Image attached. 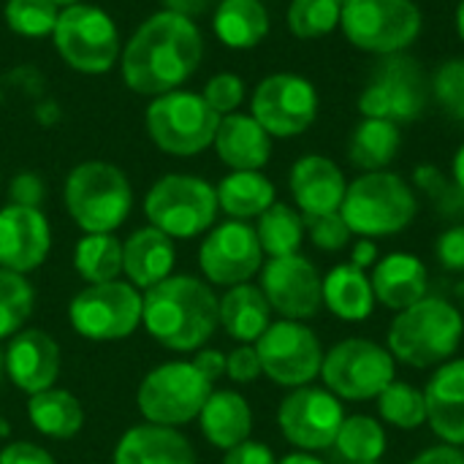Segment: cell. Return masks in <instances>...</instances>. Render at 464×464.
<instances>
[{
  "label": "cell",
  "mask_w": 464,
  "mask_h": 464,
  "mask_svg": "<svg viewBox=\"0 0 464 464\" xmlns=\"http://www.w3.org/2000/svg\"><path fill=\"white\" fill-rule=\"evenodd\" d=\"M204 38L190 16L158 11L147 16L120 52V73L128 90L158 98L182 84L198 71Z\"/></svg>",
  "instance_id": "1"
},
{
  "label": "cell",
  "mask_w": 464,
  "mask_h": 464,
  "mask_svg": "<svg viewBox=\"0 0 464 464\" xmlns=\"http://www.w3.org/2000/svg\"><path fill=\"white\" fill-rule=\"evenodd\" d=\"M218 310L215 291L190 275H171L141 296V324L171 351H198L220 326Z\"/></svg>",
  "instance_id": "2"
},
{
  "label": "cell",
  "mask_w": 464,
  "mask_h": 464,
  "mask_svg": "<svg viewBox=\"0 0 464 464\" xmlns=\"http://www.w3.org/2000/svg\"><path fill=\"white\" fill-rule=\"evenodd\" d=\"M464 337V315L446 296H424L397 313L389 326V353L413 370L440 367L454 359Z\"/></svg>",
  "instance_id": "3"
},
{
  "label": "cell",
  "mask_w": 464,
  "mask_h": 464,
  "mask_svg": "<svg viewBox=\"0 0 464 464\" xmlns=\"http://www.w3.org/2000/svg\"><path fill=\"white\" fill-rule=\"evenodd\" d=\"M63 201L71 220L84 234H111L130 215L133 188L120 166L84 160L65 177Z\"/></svg>",
  "instance_id": "4"
},
{
  "label": "cell",
  "mask_w": 464,
  "mask_h": 464,
  "mask_svg": "<svg viewBox=\"0 0 464 464\" xmlns=\"http://www.w3.org/2000/svg\"><path fill=\"white\" fill-rule=\"evenodd\" d=\"M340 215L348 228L364 239L394 237L416 220L419 198L402 177L367 171L348 185Z\"/></svg>",
  "instance_id": "5"
},
{
  "label": "cell",
  "mask_w": 464,
  "mask_h": 464,
  "mask_svg": "<svg viewBox=\"0 0 464 464\" xmlns=\"http://www.w3.org/2000/svg\"><path fill=\"white\" fill-rule=\"evenodd\" d=\"M220 114L204 101L201 92L171 90L150 101L144 128L152 144L177 158H190L212 147Z\"/></svg>",
  "instance_id": "6"
},
{
  "label": "cell",
  "mask_w": 464,
  "mask_h": 464,
  "mask_svg": "<svg viewBox=\"0 0 464 464\" xmlns=\"http://www.w3.org/2000/svg\"><path fill=\"white\" fill-rule=\"evenodd\" d=\"M218 190L193 174H166L144 196L150 226L171 239H193L215 226Z\"/></svg>",
  "instance_id": "7"
},
{
  "label": "cell",
  "mask_w": 464,
  "mask_h": 464,
  "mask_svg": "<svg viewBox=\"0 0 464 464\" xmlns=\"http://www.w3.org/2000/svg\"><path fill=\"white\" fill-rule=\"evenodd\" d=\"M52 41L65 65L87 76L111 71L120 63L122 52L120 30L111 14L90 3H73L60 8Z\"/></svg>",
  "instance_id": "8"
},
{
  "label": "cell",
  "mask_w": 464,
  "mask_h": 464,
  "mask_svg": "<svg viewBox=\"0 0 464 464\" xmlns=\"http://www.w3.org/2000/svg\"><path fill=\"white\" fill-rule=\"evenodd\" d=\"M321 378L337 400L370 402L397 381V362L381 343L348 337L324 353Z\"/></svg>",
  "instance_id": "9"
},
{
  "label": "cell",
  "mask_w": 464,
  "mask_h": 464,
  "mask_svg": "<svg viewBox=\"0 0 464 464\" xmlns=\"http://www.w3.org/2000/svg\"><path fill=\"white\" fill-rule=\"evenodd\" d=\"M212 386L215 383H209L193 362H169L144 375L136 402L147 424L177 430L198 419L204 402L215 392Z\"/></svg>",
  "instance_id": "10"
},
{
  "label": "cell",
  "mask_w": 464,
  "mask_h": 464,
  "mask_svg": "<svg viewBox=\"0 0 464 464\" xmlns=\"http://www.w3.org/2000/svg\"><path fill=\"white\" fill-rule=\"evenodd\" d=\"M340 24L353 46L400 54L421 33V11L413 0H343Z\"/></svg>",
  "instance_id": "11"
},
{
  "label": "cell",
  "mask_w": 464,
  "mask_h": 464,
  "mask_svg": "<svg viewBox=\"0 0 464 464\" xmlns=\"http://www.w3.org/2000/svg\"><path fill=\"white\" fill-rule=\"evenodd\" d=\"M68 318L76 334H82L84 340H125L141 324V294L122 280L87 285L71 299Z\"/></svg>",
  "instance_id": "12"
},
{
  "label": "cell",
  "mask_w": 464,
  "mask_h": 464,
  "mask_svg": "<svg viewBox=\"0 0 464 464\" xmlns=\"http://www.w3.org/2000/svg\"><path fill=\"white\" fill-rule=\"evenodd\" d=\"M264 375L285 389L310 386L321 378L324 348L310 326L302 321H277L256 340Z\"/></svg>",
  "instance_id": "13"
},
{
  "label": "cell",
  "mask_w": 464,
  "mask_h": 464,
  "mask_svg": "<svg viewBox=\"0 0 464 464\" xmlns=\"http://www.w3.org/2000/svg\"><path fill=\"white\" fill-rule=\"evenodd\" d=\"M345 421L343 402L318 386H299L277 408V427L283 438L299 451L315 454L334 446L337 432Z\"/></svg>",
  "instance_id": "14"
},
{
  "label": "cell",
  "mask_w": 464,
  "mask_h": 464,
  "mask_svg": "<svg viewBox=\"0 0 464 464\" xmlns=\"http://www.w3.org/2000/svg\"><path fill=\"white\" fill-rule=\"evenodd\" d=\"M250 114L269 136L291 139L304 133L315 122L318 92L304 76L272 73L256 87Z\"/></svg>",
  "instance_id": "15"
},
{
  "label": "cell",
  "mask_w": 464,
  "mask_h": 464,
  "mask_svg": "<svg viewBox=\"0 0 464 464\" xmlns=\"http://www.w3.org/2000/svg\"><path fill=\"white\" fill-rule=\"evenodd\" d=\"M427 106V79L413 57L389 54L359 98L364 117L411 122Z\"/></svg>",
  "instance_id": "16"
},
{
  "label": "cell",
  "mask_w": 464,
  "mask_h": 464,
  "mask_svg": "<svg viewBox=\"0 0 464 464\" xmlns=\"http://www.w3.org/2000/svg\"><path fill=\"white\" fill-rule=\"evenodd\" d=\"M198 266L212 285H242L264 266L258 234L245 220H226L209 228L198 250Z\"/></svg>",
  "instance_id": "17"
},
{
  "label": "cell",
  "mask_w": 464,
  "mask_h": 464,
  "mask_svg": "<svg viewBox=\"0 0 464 464\" xmlns=\"http://www.w3.org/2000/svg\"><path fill=\"white\" fill-rule=\"evenodd\" d=\"M261 291L285 321H310L324 307V277L302 253L269 258L261 266Z\"/></svg>",
  "instance_id": "18"
},
{
  "label": "cell",
  "mask_w": 464,
  "mask_h": 464,
  "mask_svg": "<svg viewBox=\"0 0 464 464\" xmlns=\"http://www.w3.org/2000/svg\"><path fill=\"white\" fill-rule=\"evenodd\" d=\"M52 247V228L38 207L8 204L0 209V266L27 275L38 269Z\"/></svg>",
  "instance_id": "19"
},
{
  "label": "cell",
  "mask_w": 464,
  "mask_h": 464,
  "mask_svg": "<svg viewBox=\"0 0 464 464\" xmlns=\"http://www.w3.org/2000/svg\"><path fill=\"white\" fill-rule=\"evenodd\" d=\"M5 378L24 394H41L54 389L60 375V345L41 329L16 332L3 353Z\"/></svg>",
  "instance_id": "20"
},
{
  "label": "cell",
  "mask_w": 464,
  "mask_h": 464,
  "mask_svg": "<svg viewBox=\"0 0 464 464\" xmlns=\"http://www.w3.org/2000/svg\"><path fill=\"white\" fill-rule=\"evenodd\" d=\"M427 424L432 432L449 443L464 446V359H451L440 364L424 389Z\"/></svg>",
  "instance_id": "21"
},
{
  "label": "cell",
  "mask_w": 464,
  "mask_h": 464,
  "mask_svg": "<svg viewBox=\"0 0 464 464\" xmlns=\"http://www.w3.org/2000/svg\"><path fill=\"white\" fill-rule=\"evenodd\" d=\"M291 193L302 215L340 212L348 182L340 166L324 155H304L291 169Z\"/></svg>",
  "instance_id": "22"
},
{
  "label": "cell",
  "mask_w": 464,
  "mask_h": 464,
  "mask_svg": "<svg viewBox=\"0 0 464 464\" xmlns=\"http://www.w3.org/2000/svg\"><path fill=\"white\" fill-rule=\"evenodd\" d=\"M375 302L402 313L411 304L421 302L430 294V275L419 256L413 253H389L372 266L370 275Z\"/></svg>",
  "instance_id": "23"
},
{
  "label": "cell",
  "mask_w": 464,
  "mask_h": 464,
  "mask_svg": "<svg viewBox=\"0 0 464 464\" xmlns=\"http://www.w3.org/2000/svg\"><path fill=\"white\" fill-rule=\"evenodd\" d=\"M174 239L155 226H144L122 242V275L133 288L150 291L152 285L174 275Z\"/></svg>",
  "instance_id": "24"
},
{
  "label": "cell",
  "mask_w": 464,
  "mask_h": 464,
  "mask_svg": "<svg viewBox=\"0 0 464 464\" xmlns=\"http://www.w3.org/2000/svg\"><path fill=\"white\" fill-rule=\"evenodd\" d=\"M218 158L234 171H261L272 158V136L258 125L253 114H226L220 117L215 141Z\"/></svg>",
  "instance_id": "25"
},
{
  "label": "cell",
  "mask_w": 464,
  "mask_h": 464,
  "mask_svg": "<svg viewBox=\"0 0 464 464\" xmlns=\"http://www.w3.org/2000/svg\"><path fill=\"white\" fill-rule=\"evenodd\" d=\"M114 464H196V451L174 427L139 424L120 438Z\"/></svg>",
  "instance_id": "26"
},
{
  "label": "cell",
  "mask_w": 464,
  "mask_h": 464,
  "mask_svg": "<svg viewBox=\"0 0 464 464\" xmlns=\"http://www.w3.org/2000/svg\"><path fill=\"white\" fill-rule=\"evenodd\" d=\"M198 424L204 438L215 449H234L245 440H250L253 432V411L247 400L237 392H212L198 413Z\"/></svg>",
  "instance_id": "27"
},
{
  "label": "cell",
  "mask_w": 464,
  "mask_h": 464,
  "mask_svg": "<svg viewBox=\"0 0 464 464\" xmlns=\"http://www.w3.org/2000/svg\"><path fill=\"white\" fill-rule=\"evenodd\" d=\"M324 304L329 313L348 324H362L375 313V291L364 269L337 264L324 277Z\"/></svg>",
  "instance_id": "28"
},
{
  "label": "cell",
  "mask_w": 464,
  "mask_h": 464,
  "mask_svg": "<svg viewBox=\"0 0 464 464\" xmlns=\"http://www.w3.org/2000/svg\"><path fill=\"white\" fill-rule=\"evenodd\" d=\"M220 326L228 337H234L242 345H256V340L269 329L272 324V307L258 285L242 283L231 285L220 296Z\"/></svg>",
  "instance_id": "29"
},
{
  "label": "cell",
  "mask_w": 464,
  "mask_h": 464,
  "mask_svg": "<svg viewBox=\"0 0 464 464\" xmlns=\"http://www.w3.org/2000/svg\"><path fill=\"white\" fill-rule=\"evenodd\" d=\"M212 27L228 49H253L269 33V14L261 0H220Z\"/></svg>",
  "instance_id": "30"
},
{
  "label": "cell",
  "mask_w": 464,
  "mask_h": 464,
  "mask_svg": "<svg viewBox=\"0 0 464 464\" xmlns=\"http://www.w3.org/2000/svg\"><path fill=\"white\" fill-rule=\"evenodd\" d=\"M218 190V207L231 220H250L261 218L275 204V185L261 171H231L220 179Z\"/></svg>",
  "instance_id": "31"
},
{
  "label": "cell",
  "mask_w": 464,
  "mask_h": 464,
  "mask_svg": "<svg viewBox=\"0 0 464 464\" xmlns=\"http://www.w3.org/2000/svg\"><path fill=\"white\" fill-rule=\"evenodd\" d=\"M400 125L392 120H375V117H364V122H359L351 133L348 141V158L356 169L367 171H383L400 152Z\"/></svg>",
  "instance_id": "32"
},
{
  "label": "cell",
  "mask_w": 464,
  "mask_h": 464,
  "mask_svg": "<svg viewBox=\"0 0 464 464\" xmlns=\"http://www.w3.org/2000/svg\"><path fill=\"white\" fill-rule=\"evenodd\" d=\"M27 416L41 435L57 440H68L84 427V411L79 400L63 389H46L41 394H33L27 400Z\"/></svg>",
  "instance_id": "33"
},
{
  "label": "cell",
  "mask_w": 464,
  "mask_h": 464,
  "mask_svg": "<svg viewBox=\"0 0 464 464\" xmlns=\"http://www.w3.org/2000/svg\"><path fill=\"white\" fill-rule=\"evenodd\" d=\"M73 269L87 285L117 280L122 275V242L114 234H84L73 250Z\"/></svg>",
  "instance_id": "34"
},
{
  "label": "cell",
  "mask_w": 464,
  "mask_h": 464,
  "mask_svg": "<svg viewBox=\"0 0 464 464\" xmlns=\"http://www.w3.org/2000/svg\"><path fill=\"white\" fill-rule=\"evenodd\" d=\"M261 250L269 258H283V256H294L302 247L304 239V215L296 212L288 204H272L256 226Z\"/></svg>",
  "instance_id": "35"
},
{
  "label": "cell",
  "mask_w": 464,
  "mask_h": 464,
  "mask_svg": "<svg viewBox=\"0 0 464 464\" xmlns=\"http://www.w3.org/2000/svg\"><path fill=\"white\" fill-rule=\"evenodd\" d=\"M334 449L348 464L381 462L389 449V438L383 424L375 421L372 416H345Z\"/></svg>",
  "instance_id": "36"
},
{
  "label": "cell",
  "mask_w": 464,
  "mask_h": 464,
  "mask_svg": "<svg viewBox=\"0 0 464 464\" xmlns=\"http://www.w3.org/2000/svg\"><path fill=\"white\" fill-rule=\"evenodd\" d=\"M378 413L381 419L402 432H413L419 427L427 424V400L424 392L405 383V381H394L389 383L381 397H378Z\"/></svg>",
  "instance_id": "37"
},
{
  "label": "cell",
  "mask_w": 464,
  "mask_h": 464,
  "mask_svg": "<svg viewBox=\"0 0 464 464\" xmlns=\"http://www.w3.org/2000/svg\"><path fill=\"white\" fill-rule=\"evenodd\" d=\"M35 304L33 285L24 275L0 266V340L22 332Z\"/></svg>",
  "instance_id": "38"
},
{
  "label": "cell",
  "mask_w": 464,
  "mask_h": 464,
  "mask_svg": "<svg viewBox=\"0 0 464 464\" xmlns=\"http://www.w3.org/2000/svg\"><path fill=\"white\" fill-rule=\"evenodd\" d=\"M343 0H291L288 27L296 38H324L340 24Z\"/></svg>",
  "instance_id": "39"
},
{
  "label": "cell",
  "mask_w": 464,
  "mask_h": 464,
  "mask_svg": "<svg viewBox=\"0 0 464 464\" xmlns=\"http://www.w3.org/2000/svg\"><path fill=\"white\" fill-rule=\"evenodd\" d=\"M5 24L22 38H44L54 33L60 5L54 0H5Z\"/></svg>",
  "instance_id": "40"
},
{
  "label": "cell",
  "mask_w": 464,
  "mask_h": 464,
  "mask_svg": "<svg viewBox=\"0 0 464 464\" xmlns=\"http://www.w3.org/2000/svg\"><path fill=\"white\" fill-rule=\"evenodd\" d=\"M416 185L419 190L427 193V198L432 201L435 212L446 220H451L454 226L464 223V190L449 179L438 166H419L416 169Z\"/></svg>",
  "instance_id": "41"
},
{
  "label": "cell",
  "mask_w": 464,
  "mask_h": 464,
  "mask_svg": "<svg viewBox=\"0 0 464 464\" xmlns=\"http://www.w3.org/2000/svg\"><path fill=\"white\" fill-rule=\"evenodd\" d=\"M432 92H435V101L440 103V109L451 120L464 122V57L449 60L446 65H440V71L435 73V82H432Z\"/></svg>",
  "instance_id": "42"
},
{
  "label": "cell",
  "mask_w": 464,
  "mask_h": 464,
  "mask_svg": "<svg viewBox=\"0 0 464 464\" xmlns=\"http://www.w3.org/2000/svg\"><path fill=\"white\" fill-rule=\"evenodd\" d=\"M304 234L310 237V242L324 250V253H340L351 245L353 231L348 228V223L343 220L340 212H329V215H304Z\"/></svg>",
  "instance_id": "43"
},
{
  "label": "cell",
  "mask_w": 464,
  "mask_h": 464,
  "mask_svg": "<svg viewBox=\"0 0 464 464\" xmlns=\"http://www.w3.org/2000/svg\"><path fill=\"white\" fill-rule=\"evenodd\" d=\"M204 101L220 114H234L245 101V82L237 73H215L204 87Z\"/></svg>",
  "instance_id": "44"
},
{
  "label": "cell",
  "mask_w": 464,
  "mask_h": 464,
  "mask_svg": "<svg viewBox=\"0 0 464 464\" xmlns=\"http://www.w3.org/2000/svg\"><path fill=\"white\" fill-rule=\"evenodd\" d=\"M226 375L234 383H253L264 375L256 345H239L226 356Z\"/></svg>",
  "instance_id": "45"
},
{
  "label": "cell",
  "mask_w": 464,
  "mask_h": 464,
  "mask_svg": "<svg viewBox=\"0 0 464 464\" xmlns=\"http://www.w3.org/2000/svg\"><path fill=\"white\" fill-rule=\"evenodd\" d=\"M435 258L446 272H464V223L446 228L438 237Z\"/></svg>",
  "instance_id": "46"
},
{
  "label": "cell",
  "mask_w": 464,
  "mask_h": 464,
  "mask_svg": "<svg viewBox=\"0 0 464 464\" xmlns=\"http://www.w3.org/2000/svg\"><path fill=\"white\" fill-rule=\"evenodd\" d=\"M46 196V185L44 179L35 174V171H22L11 179V188H8V198L11 204H19V207H38Z\"/></svg>",
  "instance_id": "47"
},
{
  "label": "cell",
  "mask_w": 464,
  "mask_h": 464,
  "mask_svg": "<svg viewBox=\"0 0 464 464\" xmlns=\"http://www.w3.org/2000/svg\"><path fill=\"white\" fill-rule=\"evenodd\" d=\"M223 464H277V459L269 446H264L258 440H245L226 451Z\"/></svg>",
  "instance_id": "48"
},
{
  "label": "cell",
  "mask_w": 464,
  "mask_h": 464,
  "mask_svg": "<svg viewBox=\"0 0 464 464\" xmlns=\"http://www.w3.org/2000/svg\"><path fill=\"white\" fill-rule=\"evenodd\" d=\"M0 464H54V459L35 443H8L0 451Z\"/></svg>",
  "instance_id": "49"
},
{
  "label": "cell",
  "mask_w": 464,
  "mask_h": 464,
  "mask_svg": "<svg viewBox=\"0 0 464 464\" xmlns=\"http://www.w3.org/2000/svg\"><path fill=\"white\" fill-rule=\"evenodd\" d=\"M408 464H464V454L462 449H457V446L440 443V446L424 449L419 457H413Z\"/></svg>",
  "instance_id": "50"
},
{
  "label": "cell",
  "mask_w": 464,
  "mask_h": 464,
  "mask_svg": "<svg viewBox=\"0 0 464 464\" xmlns=\"http://www.w3.org/2000/svg\"><path fill=\"white\" fill-rule=\"evenodd\" d=\"M193 367H196L209 383H215L218 378L226 375V353H220V351H198L196 359H193Z\"/></svg>",
  "instance_id": "51"
},
{
  "label": "cell",
  "mask_w": 464,
  "mask_h": 464,
  "mask_svg": "<svg viewBox=\"0 0 464 464\" xmlns=\"http://www.w3.org/2000/svg\"><path fill=\"white\" fill-rule=\"evenodd\" d=\"M381 258H378V245L372 242V239H359V242H353L351 245V261L348 264H353V266H359V269H372L375 264H378Z\"/></svg>",
  "instance_id": "52"
},
{
  "label": "cell",
  "mask_w": 464,
  "mask_h": 464,
  "mask_svg": "<svg viewBox=\"0 0 464 464\" xmlns=\"http://www.w3.org/2000/svg\"><path fill=\"white\" fill-rule=\"evenodd\" d=\"M207 5H209V0H163L166 11H174V14H182V16H190V19L196 14H201Z\"/></svg>",
  "instance_id": "53"
},
{
  "label": "cell",
  "mask_w": 464,
  "mask_h": 464,
  "mask_svg": "<svg viewBox=\"0 0 464 464\" xmlns=\"http://www.w3.org/2000/svg\"><path fill=\"white\" fill-rule=\"evenodd\" d=\"M277 464H326V462H324V459H318V457H313V454H307V451H296V454L283 457Z\"/></svg>",
  "instance_id": "54"
},
{
  "label": "cell",
  "mask_w": 464,
  "mask_h": 464,
  "mask_svg": "<svg viewBox=\"0 0 464 464\" xmlns=\"http://www.w3.org/2000/svg\"><path fill=\"white\" fill-rule=\"evenodd\" d=\"M454 182L464 190V144L459 147V152L454 155Z\"/></svg>",
  "instance_id": "55"
},
{
  "label": "cell",
  "mask_w": 464,
  "mask_h": 464,
  "mask_svg": "<svg viewBox=\"0 0 464 464\" xmlns=\"http://www.w3.org/2000/svg\"><path fill=\"white\" fill-rule=\"evenodd\" d=\"M454 299H457L454 304L459 307V313L464 315V280H459V283L454 285Z\"/></svg>",
  "instance_id": "56"
},
{
  "label": "cell",
  "mask_w": 464,
  "mask_h": 464,
  "mask_svg": "<svg viewBox=\"0 0 464 464\" xmlns=\"http://www.w3.org/2000/svg\"><path fill=\"white\" fill-rule=\"evenodd\" d=\"M457 30H459V38L464 41V0L459 3V8H457Z\"/></svg>",
  "instance_id": "57"
},
{
  "label": "cell",
  "mask_w": 464,
  "mask_h": 464,
  "mask_svg": "<svg viewBox=\"0 0 464 464\" xmlns=\"http://www.w3.org/2000/svg\"><path fill=\"white\" fill-rule=\"evenodd\" d=\"M60 8H65V5H73V3H82V0H54Z\"/></svg>",
  "instance_id": "58"
},
{
  "label": "cell",
  "mask_w": 464,
  "mask_h": 464,
  "mask_svg": "<svg viewBox=\"0 0 464 464\" xmlns=\"http://www.w3.org/2000/svg\"><path fill=\"white\" fill-rule=\"evenodd\" d=\"M11 430H8V424H5V419H0V435H8Z\"/></svg>",
  "instance_id": "59"
},
{
  "label": "cell",
  "mask_w": 464,
  "mask_h": 464,
  "mask_svg": "<svg viewBox=\"0 0 464 464\" xmlns=\"http://www.w3.org/2000/svg\"><path fill=\"white\" fill-rule=\"evenodd\" d=\"M3 375H5V364H3V353H0V381H3Z\"/></svg>",
  "instance_id": "60"
},
{
  "label": "cell",
  "mask_w": 464,
  "mask_h": 464,
  "mask_svg": "<svg viewBox=\"0 0 464 464\" xmlns=\"http://www.w3.org/2000/svg\"><path fill=\"white\" fill-rule=\"evenodd\" d=\"M351 464H383V462H351Z\"/></svg>",
  "instance_id": "61"
}]
</instances>
